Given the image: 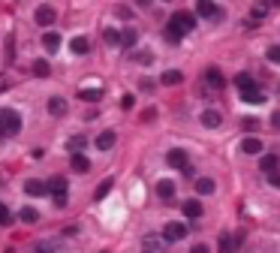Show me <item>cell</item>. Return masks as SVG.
<instances>
[{"label": "cell", "instance_id": "1", "mask_svg": "<svg viewBox=\"0 0 280 253\" xmlns=\"http://www.w3.org/2000/svg\"><path fill=\"white\" fill-rule=\"evenodd\" d=\"M21 130V115L15 108H0V139H12Z\"/></svg>", "mask_w": 280, "mask_h": 253}, {"label": "cell", "instance_id": "2", "mask_svg": "<svg viewBox=\"0 0 280 253\" xmlns=\"http://www.w3.org/2000/svg\"><path fill=\"white\" fill-rule=\"evenodd\" d=\"M45 193L55 196V205H66V178H51L45 184Z\"/></svg>", "mask_w": 280, "mask_h": 253}, {"label": "cell", "instance_id": "3", "mask_svg": "<svg viewBox=\"0 0 280 253\" xmlns=\"http://www.w3.org/2000/svg\"><path fill=\"white\" fill-rule=\"evenodd\" d=\"M169 24H175L181 33H190V30L196 27V15H193V12H178V15H172Z\"/></svg>", "mask_w": 280, "mask_h": 253}, {"label": "cell", "instance_id": "4", "mask_svg": "<svg viewBox=\"0 0 280 253\" xmlns=\"http://www.w3.org/2000/svg\"><path fill=\"white\" fill-rule=\"evenodd\" d=\"M166 163L172 169H181V172H187L190 169V163H187V151H181V148H172L169 154H166Z\"/></svg>", "mask_w": 280, "mask_h": 253}, {"label": "cell", "instance_id": "5", "mask_svg": "<svg viewBox=\"0 0 280 253\" xmlns=\"http://www.w3.org/2000/svg\"><path fill=\"white\" fill-rule=\"evenodd\" d=\"M196 9H199V18H211V21L223 18V9H220V6H214L211 0H199V3H196Z\"/></svg>", "mask_w": 280, "mask_h": 253}, {"label": "cell", "instance_id": "6", "mask_svg": "<svg viewBox=\"0 0 280 253\" xmlns=\"http://www.w3.org/2000/svg\"><path fill=\"white\" fill-rule=\"evenodd\" d=\"M37 24H42V27H48V24H55V18H58V12H55V6H48V3H42L40 9H37Z\"/></svg>", "mask_w": 280, "mask_h": 253}, {"label": "cell", "instance_id": "7", "mask_svg": "<svg viewBox=\"0 0 280 253\" xmlns=\"http://www.w3.org/2000/svg\"><path fill=\"white\" fill-rule=\"evenodd\" d=\"M187 235V226L184 223H166V229H163V238L166 241H181Z\"/></svg>", "mask_w": 280, "mask_h": 253}, {"label": "cell", "instance_id": "8", "mask_svg": "<svg viewBox=\"0 0 280 253\" xmlns=\"http://www.w3.org/2000/svg\"><path fill=\"white\" fill-rule=\"evenodd\" d=\"M205 82L211 84L214 90H223V84H226V79H223V72H220L217 66H208V69H205Z\"/></svg>", "mask_w": 280, "mask_h": 253}, {"label": "cell", "instance_id": "9", "mask_svg": "<svg viewBox=\"0 0 280 253\" xmlns=\"http://www.w3.org/2000/svg\"><path fill=\"white\" fill-rule=\"evenodd\" d=\"M238 244H241V232H235V235H223V238H220V253H235Z\"/></svg>", "mask_w": 280, "mask_h": 253}, {"label": "cell", "instance_id": "10", "mask_svg": "<svg viewBox=\"0 0 280 253\" xmlns=\"http://www.w3.org/2000/svg\"><path fill=\"white\" fill-rule=\"evenodd\" d=\"M175 190H178V187H175V181H157V196H160V199H166V202H169V199H175Z\"/></svg>", "mask_w": 280, "mask_h": 253}, {"label": "cell", "instance_id": "11", "mask_svg": "<svg viewBox=\"0 0 280 253\" xmlns=\"http://www.w3.org/2000/svg\"><path fill=\"white\" fill-rule=\"evenodd\" d=\"M115 139H118V136H115V130H106V133H100V136L94 139V145H97L100 151H109L112 145H115Z\"/></svg>", "mask_w": 280, "mask_h": 253}, {"label": "cell", "instance_id": "12", "mask_svg": "<svg viewBox=\"0 0 280 253\" xmlns=\"http://www.w3.org/2000/svg\"><path fill=\"white\" fill-rule=\"evenodd\" d=\"M241 100H244V103H253V105H259V103H265V94H259V90H256V84H253V87H244V90H241Z\"/></svg>", "mask_w": 280, "mask_h": 253}, {"label": "cell", "instance_id": "13", "mask_svg": "<svg viewBox=\"0 0 280 253\" xmlns=\"http://www.w3.org/2000/svg\"><path fill=\"white\" fill-rule=\"evenodd\" d=\"M48 112L55 115V118H63V115H66V100H63V97H51V100H48Z\"/></svg>", "mask_w": 280, "mask_h": 253}, {"label": "cell", "instance_id": "14", "mask_svg": "<svg viewBox=\"0 0 280 253\" xmlns=\"http://www.w3.org/2000/svg\"><path fill=\"white\" fill-rule=\"evenodd\" d=\"M102 94H106V90H100V87H84V90H79V100H84V103H100Z\"/></svg>", "mask_w": 280, "mask_h": 253}, {"label": "cell", "instance_id": "15", "mask_svg": "<svg viewBox=\"0 0 280 253\" xmlns=\"http://www.w3.org/2000/svg\"><path fill=\"white\" fill-rule=\"evenodd\" d=\"M181 211H184L187 217H199L205 208H202V202H199V199H187V202L181 205Z\"/></svg>", "mask_w": 280, "mask_h": 253}, {"label": "cell", "instance_id": "16", "mask_svg": "<svg viewBox=\"0 0 280 253\" xmlns=\"http://www.w3.org/2000/svg\"><path fill=\"white\" fill-rule=\"evenodd\" d=\"M220 112H214V108H208V112H202V124L208 126V130H214V126H220Z\"/></svg>", "mask_w": 280, "mask_h": 253}, {"label": "cell", "instance_id": "17", "mask_svg": "<svg viewBox=\"0 0 280 253\" xmlns=\"http://www.w3.org/2000/svg\"><path fill=\"white\" fill-rule=\"evenodd\" d=\"M73 169H76V172H81V175H84V172H87V169H91V160H87V157H84V154H79V151H73Z\"/></svg>", "mask_w": 280, "mask_h": 253}, {"label": "cell", "instance_id": "18", "mask_svg": "<svg viewBox=\"0 0 280 253\" xmlns=\"http://www.w3.org/2000/svg\"><path fill=\"white\" fill-rule=\"evenodd\" d=\"M24 193L27 196H45V184H42V181H27V184H24Z\"/></svg>", "mask_w": 280, "mask_h": 253}, {"label": "cell", "instance_id": "19", "mask_svg": "<svg viewBox=\"0 0 280 253\" xmlns=\"http://www.w3.org/2000/svg\"><path fill=\"white\" fill-rule=\"evenodd\" d=\"M214 187H217V184H214L211 178H199V181H196V193H202V196H211Z\"/></svg>", "mask_w": 280, "mask_h": 253}, {"label": "cell", "instance_id": "20", "mask_svg": "<svg viewBox=\"0 0 280 253\" xmlns=\"http://www.w3.org/2000/svg\"><path fill=\"white\" fill-rule=\"evenodd\" d=\"M136 40H139V30H136V27H127L124 33H120V45H127V48H133Z\"/></svg>", "mask_w": 280, "mask_h": 253}, {"label": "cell", "instance_id": "21", "mask_svg": "<svg viewBox=\"0 0 280 253\" xmlns=\"http://www.w3.org/2000/svg\"><path fill=\"white\" fill-rule=\"evenodd\" d=\"M87 51H91L87 36H76V40H73V54H87Z\"/></svg>", "mask_w": 280, "mask_h": 253}, {"label": "cell", "instance_id": "22", "mask_svg": "<svg viewBox=\"0 0 280 253\" xmlns=\"http://www.w3.org/2000/svg\"><path fill=\"white\" fill-rule=\"evenodd\" d=\"M42 45H45V51H58L60 48V36L58 33H45L42 36Z\"/></svg>", "mask_w": 280, "mask_h": 253}, {"label": "cell", "instance_id": "23", "mask_svg": "<svg viewBox=\"0 0 280 253\" xmlns=\"http://www.w3.org/2000/svg\"><path fill=\"white\" fill-rule=\"evenodd\" d=\"M241 151H244V154H259V151H262V142H259V139H244V142H241Z\"/></svg>", "mask_w": 280, "mask_h": 253}, {"label": "cell", "instance_id": "24", "mask_svg": "<svg viewBox=\"0 0 280 253\" xmlns=\"http://www.w3.org/2000/svg\"><path fill=\"white\" fill-rule=\"evenodd\" d=\"M166 40H169L172 45H178V42L184 40V33H181L178 27H175V24H166Z\"/></svg>", "mask_w": 280, "mask_h": 253}, {"label": "cell", "instance_id": "25", "mask_svg": "<svg viewBox=\"0 0 280 253\" xmlns=\"http://www.w3.org/2000/svg\"><path fill=\"white\" fill-rule=\"evenodd\" d=\"M277 163H280V160H277L274 154H265V157H262V163H259V169H262V172L268 175L271 169H277Z\"/></svg>", "mask_w": 280, "mask_h": 253}, {"label": "cell", "instance_id": "26", "mask_svg": "<svg viewBox=\"0 0 280 253\" xmlns=\"http://www.w3.org/2000/svg\"><path fill=\"white\" fill-rule=\"evenodd\" d=\"M102 40H106V45H120V33L115 27H106L102 30Z\"/></svg>", "mask_w": 280, "mask_h": 253}, {"label": "cell", "instance_id": "27", "mask_svg": "<svg viewBox=\"0 0 280 253\" xmlns=\"http://www.w3.org/2000/svg\"><path fill=\"white\" fill-rule=\"evenodd\" d=\"M181 79H184V76H181L178 69H166V72H163V84H169V87H172V84H178Z\"/></svg>", "mask_w": 280, "mask_h": 253}, {"label": "cell", "instance_id": "28", "mask_svg": "<svg viewBox=\"0 0 280 253\" xmlns=\"http://www.w3.org/2000/svg\"><path fill=\"white\" fill-rule=\"evenodd\" d=\"M51 72V66H48V61H33V76H40V79H45Z\"/></svg>", "mask_w": 280, "mask_h": 253}, {"label": "cell", "instance_id": "29", "mask_svg": "<svg viewBox=\"0 0 280 253\" xmlns=\"http://www.w3.org/2000/svg\"><path fill=\"white\" fill-rule=\"evenodd\" d=\"M112 187H115V178H106V181H102V184L97 187V193H94V196H97V199H106Z\"/></svg>", "mask_w": 280, "mask_h": 253}, {"label": "cell", "instance_id": "30", "mask_svg": "<svg viewBox=\"0 0 280 253\" xmlns=\"http://www.w3.org/2000/svg\"><path fill=\"white\" fill-rule=\"evenodd\" d=\"M235 84L244 90V87H253V76H250V72H238V76H235Z\"/></svg>", "mask_w": 280, "mask_h": 253}, {"label": "cell", "instance_id": "31", "mask_svg": "<svg viewBox=\"0 0 280 253\" xmlns=\"http://www.w3.org/2000/svg\"><path fill=\"white\" fill-rule=\"evenodd\" d=\"M19 217H21L24 223H37V220H40V214L33 211V208H21V214H19Z\"/></svg>", "mask_w": 280, "mask_h": 253}, {"label": "cell", "instance_id": "32", "mask_svg": "<svg viewBox=\"0 0 280 253\" xmlns=\"http://www.w3.org/2000/svg\"><path fill=\"white\" fill-rule=\"evenodd\" d=\"M84 142H87V139H81V136H73V139L66 142V148H69V151H81V148H84Z\"/></svg>", "mask_w": 280, "mask_h": 253}, {"label": "cell", "instance_id": "33", "mask_svg": "<svg viewBox=\"0 0 280 253\" xmlns=\"http://www.w3.org/2000/svg\"><path fill=\"white\" fill-rule=\"evenodd\" d=\"M265 12H268L265 6H253V12H250V21H253V24H259L262 18H265Z\"/></svg>", "mask_w": 280, "mask_h": 253}, {"label": "cell", "instance_id": "34", "mask_svg": "<svg viewBox=\"0 0 280 253\" xmlns=\"http://www.w3.org/2000/svg\"><path fill=\"white\" fill-rule=\"evenodd\" d=\"M9 220H12V217H9V211H6V205H3V202H0V226H9Z\"/></svg>", "mask_w": 280, "mask_h": 253}, {"label": "cell", "instance_id": "35", "mask_svg": "<svg viewBox=\"0 0 280 253\" xmlns=\"http://www.w3.org/2000/svg\"><path fill=\"white\" fill-rule=\"evenodd\" d=\"M268 181H271V187L280 190V169H271V172H268Z\"/></svg>", "mask_w": 280, "mask_h": 253}, {"label": "cell", "instance_id": "36", "mask_svg": "<svg viewBox=\"0 0 280 253\" xmlns=\"http://www.w3.org/2000/svg\"><path fill=\"white\" fill-rule=\"evenodd\" d=\"M133 105H136V97H133V94L120 97V108H133Z\"/></svg>", "mask_w": 280, "mask_h": 253}, {"label": "cell", "instance_id": "37", "mask_svg": "<svg viewBox=\"0 0 280 253\" xmlns=\"http://www.w3.org/2000/svg\"><path fill=\"white\" fill-rule=\"evenodd\" d=\"M268 61H271V63H280V45L268 48Z\"/></svg>", "mask_w": 280, "mask_h": 253}, {"label": "cell", "instance_id": "38", "mask_svg": "<svg viewBox=\"0 0 280 253\" xmlns=\"http://www.w3.org/2000/svg\"><path fill=\"white\" fill-rule=\"evenodd\" d=\"M139 87H142V90H154V82L151 79H142V82H139Z\"/></svg>", "mask_w": 280, "mask_h": 253}, {"label": "cell", "instance_id": "39", "mask_svg": "<svg viewBox=\"0 0 280 253\" xmlns=\"http://www.w3.org/2000/svg\"><path fill=\"white\" fill-rule=\"evenodd\" d=\"M271 126H274V130H280V112H271Z\"/></svg>", "mask_w": 280, "mask_h": 253}, {"label": "cell", "instance_id": "40", "mask_svg": "<svg viewBox=\"0 0 280 253\" xmlns=\"http://www.w3.org/2000/svg\"><path fill=\"white\" fill-rule=\"evenodd\" d=\"M154 115H157L154 108H145V112H142V121H154Z\"/></svg>", "mask_w": 280, "mask_h": 253}, {"label": "cell", "instance_id": "41", "mask_svg": "<svg viewBox=\"0 0 280 253\" xmlns=\"http://www.w3.org/2000/svg\"><path fill=\"white\" fill-rule=\"evenodd\" d=\"M262 6H265V9H277V6H280V0H265Z\"/></svg>", "mask_w": 280, "mask_h": 253}, {"label": "cell", "instance_id": "42", "mask_svg": "<svg viewBox=\"0 0 280 253\" xmlns=\"http://www.w3.org/2000/svg\"><path fill=\"white\" fill-rule=\"evenodd\" d=\"M190 253H208V247H205V244H196L193 250H190Z\"/></svg>", "mask_w": 280, "mask_h": 253}, {"label": "cell", "instance_id": "43", "mask_svg": "<svg viewBox=\"0 0 280 253\" xmlns=\"http://www.w3.org/2000/svg\"><path fill=\"white\" fill-rule=\"evenodd\" d=\"M33 253H55V250H51V247H45V244H42V247H37V250H33Z\"/></svg>", "mask_w": 280, "mask_h": 253}, {"label": "cell", "instance_id": "44", "mask_svg": "<svg viewBox=\"0 0 280 253\" xmlns=\"http://www.w3.org/2000/svg\"><path fill=\"white\" fill-rule=\"evenodd\" d=\"M136 3H139V6H148V0H136Z\"/></svg>", "mask_w": 280, "mask_h": 253}, {"label": "cell", "instance_id": "45", "mask_svg": "<svg viewBox=\"0 0 280 253\" xmlns=\"http://www.w3.org/2000/svg\"><path fill=\"white\" fill-rule=\"evenodd\" d=\"M196 3H199V0H196Z\"/></svg>", "mask_w": 280, "mask_h": 253}]
</instances>
